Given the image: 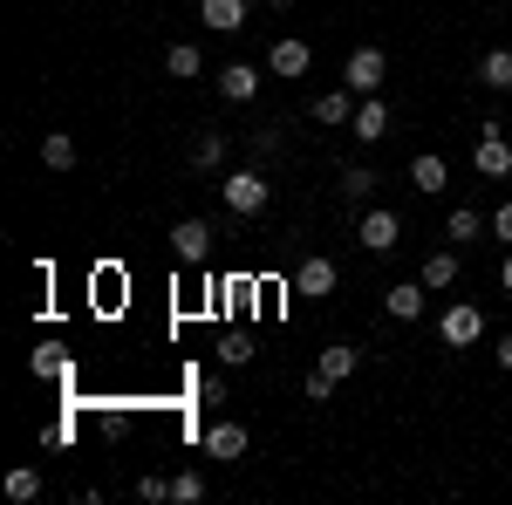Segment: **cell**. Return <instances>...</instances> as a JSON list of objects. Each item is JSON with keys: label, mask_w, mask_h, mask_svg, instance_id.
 <instances>
[{"label": "cell", "mask_w": 512, "mask_h": 505, "mask_svg": "<svg viewBox=\"0 0 512 505\" xmlns=\"http://www.w3.org/2000/svg\"><path fill=\"white\" fill-rule=\"evenodd\" d=\"M431 294H444L451 280H458V246H437V253H424V273H417Z\"/></svg>", "instance_id": "19"}, {"label": "cell", "mask_w": 512, "mask_h": 505, "mask_svg": "<svg viewBox=\"0 0 512 505\" xmlns=\"http://www.w3.org/2000/svg\"><path fill=\"white\" fill-rule=\"evenodd\" d=\"M335 280H342V267H335L328 253H308V260L294 267V294H301V301H328V294H335Z\"/></svg>", "instance_id": "7"}, {"label": "cell", "mask_w": 512, "mask_h": 505, "mask_svg": "<svg viewBox=\"0 0 512 505\" xmlns=\"http://www.w3.org/2000/svg\"><path fill=\"white\" fill-rule=\"evenodd\" d=\"M198 69H205V55H198L192 41H171V48H164V76H178V82H192Z\"/></svg>", "instance_id": "23"}, {"label": "cell", "mask_w": 512, "mask_h": 505, "mask_svg": "<svg viewBox=\"0 0 512 505\" xmlns=\"http://www.w3.org/2000/svg\"><path fill=\"white\" fill-rule=\"evenodd\" d=\"M376 185H383V178H376V164H349L335 192H342V205H376Z\"/></svg>", "instance_id": "13"}, {"label": "cell", "mask_w": 512, "mask_h": 505, "mask_svg": "<svg viewBox=\"0 0 512 505\" xmlns=\"http://www.w3.org/2000/svg\"><path fill=\"white\" fill-rule=\"evenodd\" d=\"M198 21L212 35H239L246 28V0H198Z\"/></svg>", "instance_id": "12"}, {"label": "cell", "mask_w": 512, "mask_h": 505, "mask_svg": "<svg viewBox=\"0 0 512 505\" xmlns=\"http://www.w3.org/2000/svg\"><path fill=\"white\" fill-rule=\"evenodd\" d=\"M7 499H14V505H28V499H41V471H35V465L7 471Z\"/></svg>", "instance_id": "24"}, {"label": "cell", "mask_w": 512, "mask_h": 505, "mask_svg": "<svg viewBox=\"0 0 512 505\" xmlns=\"http://www.w3.org/2000/svg\"><path fill=\"white\" fill-rule=\"evenodd\" d=\"M492 239H506V246H512V198L499 205V212H492Z\"/></svg>", "instance_id": "31"}, {"label": "cell", "mask_w": 512, "mask_h": 505, "mask_svg": "<svg viewBox=\"0 0 512 505\" xmlns=\"http://www.w3.org/2000/svg\"><path fill=\"white\" fill-rule=\"evenodd\" d=\"M280 151V130H253V157H274Z\"/></svg>", "instance_id": "32"}, {"label": "cell", "mask_w": 512, "mask_h": 505, "mask_svg": "<svg viewBox=\"0 0 512 505\" xmlns=\"http://www.w3.org/2000/svg\"><path fill=\"white\" fill-rule=\"evenodd\" d=\"M355 239H362V253H396V239H403V219H396L390 205H362V219H355Z\"/></svg>", "instance_id": "3"}, {"label": "cell", "mask_w": 512, "mask_h": 505, "mask_svg": "<svg viewBox=\"0 0 512 505\" xmlns=\"http://www.w3.org/2000/svg\"><path fill=\"white\" fill-rule=\"evenodd\" d=\"M308 62H315V55H308V41H274V55H267V76H308Z\"/></svg>", "instance_id": "15"}, {"label": "cell", "mask_w": 512, "mask_h": 505, "mask_svg": "<svg viewBox=\"0 0 512 505\" xmlns=\"http://www.w3.org/2000/svg\"><path fill=\"white\" fill-rule=\"evenodd\" d=\"M205 499V478H198V471H178V478H171V505H198Z\"/></svg>", "instance_id": "26"}, {"label": "cell", "mask_w": 512, "mask_h": 505, "mask_svg": "<svg viewBox=\"0 0 512 505\" xmlns=\"http://www.w3.org/2000/svg\"><path fill=\"white\" fill-rule=\"evenodd\" d=\"M137 499H144V505H164V499H171V478L144 471V478H137Z\"/></svg>", "instance_id": "28"}, {"label": "cell", "mask_w": 512, "mask_h": 505, "mask_svg": "<svg viewBox=\"0 0 512 505\" xmlns=\"http://www.w3.org/2000/svg\"><path fill=\"white\" fill-rule=\"evenodd\" d=\"M212 246H219V233H212L205 219H178V226H171V260H178V267H205Z\"/></svg>", "instance_id": "4"}, {"label": "cell", "mask_w": 512, "mask_h": 505, "mask_svg": "<svg viewBox=\"0 0 512 505\" xmlns=\"http://www.w3.org/2000/svg\"><path fill=\"white\" fill-rule=\"evenodd\" d=\"M349 137H362V144H383V137H390V103H383V96H362V103H355Z\"/></svg>", "instance_id": "8"}, {"label": "cell", "mask_w": 512, "mask_h": 505, "mask_svg": "<svg viewBox=\"0 0 512 505\" xmlns=\"http://www.w3.org/2000/svg\"><path fill=\"white\" fill-rule=\"evenodd\" d=\"M219 96H226V103H253V96H260V69H253V62H226V69H219Z\"/></svg>", "instance_id": "11"}, {"label": "cell", "mask_w": 512, "mask_h": 505, "mask_svg": "<svg viewBox=\"0 0 512 505\" xmlns=\"http://www.w3.org/2000/svg\"><path fill=\"white\" fill-rule=\"evenodd\" d=\"M472 164H478V178H512V144H506V130H499V123H478Z\"/></svg>", "instance_id": "5"}, {"label": "cell", "mask_w": 512, "mask_h": 505, "mask_svg": "<svg viewBox=\"0 0 512 505\" xmlns=\"http://www.w3.org/2000/svg\"><path fill=\"white\" fill-rule=\"evenodd\" d=\"M383 308H390L396 321H424V280H396L390 294H383Z\"/></svg>", "instance_id": "16"}, {"label": "cell", "mask_w": 512, "mask_h": 505, "mask_svg": "<svg viewBox=\"0 0 512 505\" xmlns=\"http://www.w3.org/2000/svg\"><path fill=\"white\" fill-rule=\"evenodd\" d=\"M185 157H192V171H219V164H226V137H219V130H198Z\"/></svg>", "instance_id": "21"}, {"label": "cell", "mask_w": 512, "mask_h": 505, "mask_svg": "<svg viewBox=\"0 0 512 505\" xmlns=\"http://www.w3.org/2000/svg\"><path fill=\"white\" fill-rule=\"evenodd\" d=\"M41 164L48 171H76V137L69 130H41Z\"/></svg>", "instance_id": "20"}, {"label": "cell", "mask_w": 512, "mask_h": 505, "mask_svg": "<svg viewBox=\"0 0 512 505\" xmlns=\"http://www.w3.org/2000/svg\"><path fill=\"white\" fill-rule=\"evenodd\" d=\"M478 233H492V219H478V205H458V212L444 219V239H451V246H478Z\"/></svg>", "instance_id": "18"}, {"label": "cell", "mask_w": 512, "mask_h": 505, "mask_svg": "<svg viewBox=\"0 0 512 505\" xmlns=\"http://www.w3.org/2000/svg\"><path fill=\"white\" fill-rule=\"evenodd\" d=\"M478 82L485 89H512V48H485L478 55Z\"/></svg>", "instance_id": "22"}, {"label": "cell", "mask_w": 512, "mask_h": 505, "mask_svg": "<svg viewBox=\"0 0 512 505\" xmlns=\"http://www.w3.org/2000/svg\"><path fill=\"white\" fill-rule=\"evenodd\" d=\"M383 76H390V55H383L376 41H362L349 62H342V82H349L355 96H376V89H383Z\"/></svg>", "instance_id": "2"}, {"label": "cell", "mask_w": 512, "mask_h": 505, "mask_svg": "<svg viewBox=\"0 0 512 505\" xmlns=\"http://www.w3.org/2000/svg\"><path fill=\"white\" fill-rule=\"evenodd\" d=\"M198 403H205V410L233 403V383H226V376H205V383H198Z\"/></svg>", "instance_id": "27"}, {"label": "cell", "mask_w": 512, "mask_h": 505, "mask_svg": "<svg viewBox=\"0 0 512 505\" xmlns=\"http://www.w3.org/2000/svg\"><path fill=\"white\" fill-rule=\"evenodd\" d=\"M437 335H444V349H472L478 335H485V314L472 301H451V308L437 314Z\"/></svg>", "instance_id": "6"}, {"label": "cell", "mask_w": 512, "mask_h": 505, "mask_svg": "<svg viewBox=\"0 0 512 505\" xmlns=\"http://www.w3.org/2000/svg\"><path fill=\"white\" fill-rule=\"evenodd\" d=\"M335 396V376H321V369H308V403H328Z\"/></svg>", "instance_id": "30"}, {"label": "cell", "mask_w": 512, "mask_h": 505, "mask_svg": "<svg viewBox=\"0 0 512 505\" xmlns=\"http://www.w3.org/2000/svg\"><path fill=\"white\" fill-rule=\"evenodd\" d=\"M444 178H451V164H444L437 151H417V157H410V185H417L424 198H431V192H444Z\"/></svg>", "instance_id": "17"}, {"label": "cell", "mask_w": 512, "mask_h": 505, "mask_svg": "<svg viewBox=\"0 0 512 505\" xmlns=\"http://www.w3.org/2000/svg\"><path fill=\"white\" fill-rule=\"evenodd\" d=\"M315 369H321V376H335V383H349L355 369H362V349H355V342H328V349L315 355Z\"/></svg>", "instance_id": "14"}, {"label": "cell", "mask_w": 512, "mask_h": 505, "mask_svg": "<svg viewBox=\"0 0 512 505\" xmlns=\"http://www.w3.org/2000/svg\"><path fill=\"white\" fill-rule=\"evenodd\" d=\"M219 192H226V205H233L239 219H260V212H267V198H274V185L260 178V164H246V171H226V185H219Z\"/></svg>", "instance_id": "1"}, {"label": "cell", "mask_w": 512, "mask_h": 505, "mask_svg": "<svg viewBox=\"0 0 512 505\" xmlns=\"http://www.w3.org/2000/svg\"><path fill=\"white\" fill-rule=\"evenodd\" d=\"M246 444H253V437H246V424H233V417L205 430V458H219V465H233V458H246Z\"/></svg>", "instance_id": "10"}, {"label": "cell", "mask_w": 512, "mask_h": 505, "mask_svg": "<svg viewBox=\"0 0 512 505\" xmlns=\"http://www.w3.org/2000/svg\"><path fill=\"white\" fill-rule=\"evenodd\" d=\"M267 7H294V0H267Z\"/></svg>", "instance_id": "35"}, {"label": "cell", "mask_w": 512, "mask_h": 505, "mask_svg": "<svg viewBox=\"0 0 512 505\" xmlns=\"http://www.w3.org/2000/svg\"><path fill=\"white\" fill-rule=\"evenodd\" d=\"M499 287L512 294V246H506V260H499Z\"/></svg>", "instance_id": "34"}, {"label": "cell", "mask_w": 512, "mask_h": 505, "mask_svg": "<svg viewBox=\"0 0 512 505\" xmlns=\"http://www.w3.org/2000/svg\"><path fill=\"white\" fill-rule=\"evenodd\" d=\"M219 355H226V362H253V342H246V335H226Z\"/></svg>", "instance_id": "29"}, {"label": "cell", "mask_w": 512, "mask_h": 505, "mask_svg": "<svg viewBox=\"0 0 512 505\" xmlns=\"http://www.w3.org/2000/svg\"><path fill=\"white\" fill-rule=\"evenodd\" d=\"M28 369H35V376H48V383H69V362H62L55 349H35V355H28Z\"/></svg>", "instance_id": "25"}, {"label": "cell", "mask_w": 512, "mask_h": 505, "mask_svg": "<svg viewBox=\"0 0 512 505\" xmlns=\"http://www.w3.org/2000/svg\"><path fill=\"white\" fill-rule=\"evenodd\" d=\"M492 355H499V369H512V335H499V342H492Z\"/></svg>", "instance_id": "33"}, {"label": "cell", "mask_w": 512, "mask_h": 505, "mask_svg": "<svg viewBox=\"0 0 512 505\" xmlns=\"http://www.w3.org/2000/svg\"><path fill=\"white\" fill-rule=\"evenodd\" d=\"M355 103H362V96H355L349 82H342V89H321V96H315V123H328V130H349V123H355Z\"/></svg>", "instance_id": "9"}]
</instances>
